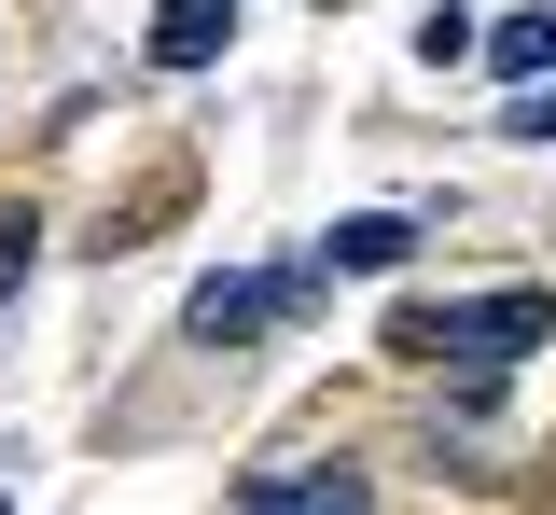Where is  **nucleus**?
<instances>
[{
	"label": "nucleus",
	"instance_id": "1",
	"mask_svg": "<svg viewBox=\"0 0 556 515\" xmlns=\"http://www.w3.org/2000/svg\"><path fill=\"white\" fill-rule=\"evenodd\" d=\"M417 363H459V376H501V363H529L556 335V293H486V306H404L390 321Z\"/></svg>",
	"mask_w": 556,
	"mask_h": 515
},
{
	"label": "nucleus",
	"instance_id": "2",
	"mask_svg": "<svg viewBox=\"0 0 556 515\" xmlns=\"http://www.w3.org/2000/svg\"><path fill=\"white\" fill-rule=\"evenodd\" d=\"M334 293V251H306V265H223V279H195V321L208 349H251V335H278V321H306V306Z\"/></svg>",
	"mask_w": 556,
	"mask_h": 515
},
{
	"label": "nucleus",
	"instance_id": "3",
	"mask_svg": "<svg viewBox=\"0 0 556 515\" xmlns=\"http://www.w3.org/2000/svg\"><path fill=\"white\" fill-rule=\"evenodd\" d=\"M223 42H237V0H167L153 14V71H208Z\"/></svg>",
	"mask_w": 556,
	"mask_h": 515
},
{
	"label": "nucleus",
	"instance_id": "4",
	"mask_svg": "<svg viewBox=\"0 0 556 515\" xmlns=\"http://www.w3.org/2000/svg\"><path fill=\"white\" fill-rule=\"evenodd\" d=\"M237 502H251V515H292V502H362V474H348V460H278V474H237Z\"/></svg>",
	"mask_w": 556,
	"mask_h": 515
},
{
	"label": "nucleus",
	"instance_id": "5",
	"mask_svg": "<svg viewBox=\"0 0 556 515\" xmlns=\"http://www.w3.org/2000/svg\"><path fill=\"white\" fill-rule=\"evenodd\" d=\"M320 251H334V279H390V265L417 251V223H404V210H362V223H334Z\"/></svg>",
	"mask_w": 556,
	"mask_h": 515
},
{
	"label": "nucleus",
	"instance_id": "6",
	"mask_svg": "<svg viewBox=\"0 0 556 515\" xmlns=\"http://www.w3.org/2000/svg\"><path fill=\"white\" fill-rule=\"evenodd\" d=\"M486 56H501L515 84H529V71H556V0H543V14H501V28H486Z\"/></svg>",
	"mask_w": 556,
	"mask_h": 515
},
{
	"label": "nucleus",
	"instance_id": "7",
	"mask_svg": "<svg viewBox=\"0 0 556 515\" xmlns=\"http://www.w3.org/2000/svg\"><path fill=\"white\" fill-rule=\"evenodd\" d=\"M28 293V223H0V306Z\"/></svg>",
	"mask_w": 556,
	"mask_h": 515
}]
</instances>
